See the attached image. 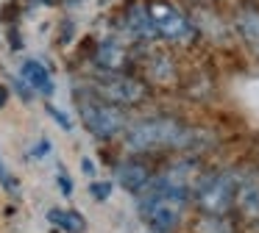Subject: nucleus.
I'll return each mask as SVG.
<instances>
[{
  "mask_svg": "<svg viewBox=\"0 0 259 233\" xmlns=\"http://www.w3.org/2000/svg\"><path fill=\"white\" fill-rule=\"evenodd\" d=\"M81 120L98 139H112L125 128V114L114 103H98V100H81Z\"/></svg>",
  "mask_w": 259,
  "mask_h": 233,
  "instance_id": "20e7f679",
  "label": "nucleus"
},
{
  "mask_svg": "<svg viewBox=\"0 0 259 233\" xmlns=\"http://www.w3.org/2000/svg\"><path fill=\"white\" fill-rule=\"evenodd\" d=\"M195 133L184 128L181 122L167 120V116H153L142 120L125 131V147L131 153H148V150H162V147H184Z\"/></svg>",
  "mask_w": 259,
  "mask_h": 233,
  "instance_id": "f257e3e1",
  "label": "nucleus"
},
{
  "mask_svg": "<svg viewBox=\"0 0 259 233\" xmlns=\"http://www.w3.org/2000/svg\"><path fill=\"white\" fill-rule=\"evenodd\" d=\"M95 64L101 67V70H106V72H120V70H125V64H128V55H125V50L120 47L117 42H106V44L98 47Z\"/></svg>",
  "mask_w": 259,
  "mask_h": 233,
  "instance_id": "0eeeda50",
  "label": "nucleus"
},
{
  "mask_svg": "<svg viewBox=\"0 0 259 233\" xmlns=\"http://www.w3.org/2000/svg\"><path fill=\"white\" fill-rule=\"evenodd\" d=\"M98 94L106 97L114 105H131V103H140L145 97V86L140 81H134V78H125L120 72H114V75L103 78L98 83Z\"/></svg>",
  "mask_w": 259,
  "mask_h": 233,
  "instance_id": "39448f33",
  "label": "nucleus"
},
{
  "mask_svg": "<svg viewBox=\"0 0 259 233\" xmlns=\"http://www.w3.org/2000/svg\"><path fill=\"white\" fill-rule=\"evenodd\" d=\"M148 17H151V22H153L159 36L170 39V42H190V39L195 36V25H192L184 17V11H179L173 3L156 0V3L148 6Z\"/></svg>",
  "mask_w": 259,
  "mask_h": 233,
  "instance_id": "7ed1b4c3",
  "label": "nucleus"
},
{
  "mask_svg": "<svg viewBox=\"0 0 259 233\" xmlns=\"http://www.w3.org/2000/svg\"><path fill=\"white\" fill-rule=\"evenodd\" d=\"M117 181L120 186H125L128 192H142L145 189V183L151 181V175H148V169L142 164H134V161H128V164H120L117 166Z\"/></svg>",
  "mask_w": 259,
  "mask_h": 233,
  "instance_id": "1a4fd4ad",
  "label": "nucleus"
},
{
  "mask_svg": "<svg viewBox=\"0 0 259 233\" xmlns=\"http://www.w3.org/2000/svg\"><path fill=\"white\" fill-rule=\"evenodd\" d=\"M48 222L59 225L64 233H84L87 230V219L78 211H67V208H51L48 211Z\"/></svg>",
  "mask_w": 259,
  "mask_h": 233,
  "instance_id": "9b49d317",
  "label": "nucleus"
},
{
  "mask_svg": "<svg viewBox=\"0 0 259 233\" xmlns=\"http://www.w3.org/2000/svg\"><path fill=\"white\" fill-rule=\"evenodd\" d=\"M237 31H240L242 42L259 55V11L245 9L240 17H237Z\"/></svg>",
  "mask_w": 259,
  "mask_h": 233,
  "instance_id": "9d476101",
  "label": "nucleus"
},
{
  "mask_svg": "<svg viewBox=\"0 0 259 233\" xmlns=\"http://www.w3.org/2000/svg\"><path fill=\"white\" fill-rule=\"evenodd\" d=\"M20 75H23V81L28 83L34 92H39V94H53V78H51V72H48V67L42 64V61H36V59L23 61V70H20Z\"/></svg>",
  "mask_w": 259,
  "mask_h": 233,
  "instance_id": "423d86ee",
  "label": "nucleus"
},
{
  "mask_svg": "<svg viewBox=\"0 0 259 233\" xmlns=\"http://www.w3.org/2000/svg\"><path fill=\"white\" fill-rule=\"evenodd\" d=\"M90 192H92V197H95V200H106L109 194H112V183H106V181H103V183H92Z\"/></svg>",
  "mask_w": 259,
  "mask_h": 233,
  "instance_id": "2eb2a0df",
  "label": "nucleus"
},
{
  "mask_svg": "<svg viewBox=\"0 0 259 233\" xmlns=\"http://www.w3.org/2000/svg\"><path fill=\"white\" fill-rule=\"evenodd\" d=\"M237 175L234 172H212L195 186V203L206 214H226L237 194Z\"/></svg>",
  "mask_w": 259,
  "mask_h": 233,
  "instance_id": "f03ea898",
  "label": "nucleus"
},
{
  "mask_svg": "<svg viewBox=\"0 0 259 233\" xmlns=\"http://www.w3.org/2000/svg\"><path fill=\"white\" fill-rule=\"evenodd\" d=\"M234 200L240 203V208L245 211L248 216H259V178L251 175L248 181L237 183Z\"/></svg>",
  "mask_w": 259,
  "mask_h": 233,
  "instance_id": "6e6552de",
  "label": "nucleus"
},
{
  "mask_svg": "<svg viewBox=\"0 0 259 233\" xmlns=\"http://www.w3.org/2000/svg\"><path fill=\"white\" fill-rule=\"evenodd\" d=\"M59 186H62V192L67 194V197L73 194V183H70V178L64 175V172H59Z\"/></svg>",
  "mask_w": 259,
  "mask_h": 233,
  "instance_id": "f3484780",
  "label": "nucleus"
},
{
  "mask_svg": "<svg viewBox=\"0 0 259 233\" xmlns=\"http://www.w3.org/2000/svg\"><path fill=\"white\" fill-rule=\"evenodd\" d=\"M48 111H51V116H56V122L64 128V131H70V128H73V122L67 120V114H62V111H59V108H53V105H48Z\"/></svg>",
  "mask_w": 259,
  "mask_h": 233,
  "instance_id": "dca6fc26",
  "label": "nucleus"
},
{
  "mask_svg": "<svg viewBox=\"0 0 259 233\" xmlns=\"http://www.w3.org/2000/svg\"><path fill=\"white\" fill-rule=\"evenodd\" d=\"M6 100H9V89L3 86V83H0V108H3V105H6Z\"/></svg>",
  "mask_w": 259,
  "mask_h": 233,
  "instance_id": "a211bd4d",
  "label": "nucleus"
},
{
  "mask_svg": "<svg viewBox=\"0 0 259 233\" xmlns=\"http://www.w3.org/2000/svg\"><path fill=\"white\" fill-rule=\"evenodd\" d=\"M125 28H128L134 36H140V39L156 36V28H153L151 17H148V9H140V6H134V9L125 14Z\"/></svg>",
  "mask_w": 259,
  "mask_h": 233,
  "instance_id": "f8f14e48",
  "label": "nucleus"
},
{
  "mask_svg": "<svg viewBox=\"0 0 259 233\" xmlns=\"http://www.w3.org/2000/svg\"><path fill=\"white\" fill-rule=\"evenodd\" d=\"M198 233H231V225L223 219V214H206V219L198 225Z\"/></svg>",
  "mask_w": 259,
  "mask_h": 233,
  "instance_id": "ddd939ff",
  "label": "nucleus"
},
{
  "mask_svg": "<svg viewBox=\"0 0 259 233\" xmlns=\"http://www.w3.org/2000/svg\"><path fill=\"white\" fill-rule=\"evenodd\" d=\"M84 172H87V175H92V172H95V164H92L90 158H84Z\"/></svg>",
  "mask_w": 259,
  "mask_h": 233,
  "instance_id": "6ab92c4d",
  "label": "nucleus"
},
{
  "mask_svg": "<svg viewBox=\"0 0 259 233\" xmlns=\"http://www.w3.org/2000/svg\"><path fill=\"white\" fill-rule=\"evenodd\" d=\"M0 186L6 189L9 194H17V178H14L12 172L6 169V164H3V158H0Z\"/></svg>",
  "mask_w": 259,
  "mask_h": 233,
  "instance_id": "4468645a",
  "label": "nucleus"
}]
</instances>
